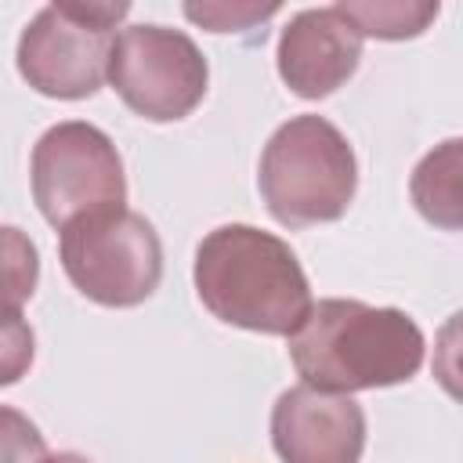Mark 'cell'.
Here are the masks:
<instances>
[{"mask_svg": "<svg viewBox=\"0 0 463 463\" xmlns=\"http://www.w3.org/2000/svg\"><path fill=\"white\" fill-rule=\"evenodd\" d=\"M268 213L286 228L340 221L358 188L351 141L322 116L286 119L260 152L257 170Z\"/></svg>", "mask_w": 463, "mask_h": 463, "instance_id": "3", "label": "cell"}, {"mask_svg": "<svg viewBox=\"0 0 463 463\" xmlns=\"http://www.w3.org/2000/svg\"><path fill=\"white\" fill-rule=\"evenodd\" d=\"M271 445L282 463H358L365 412L351 394L289 387L271 409Z\"/></svg>", "mask_w": 463, "mask_h": 463, "instance_id": "8", "label": "cell"}, {"mask_svg": "<svg viewBox=\"0 0 463 463\" xmlns=\"http://www.w3.org/2000/svg\"><path fill=\"white\" fill-rule=\"evenodd\" d=\"M192 279L213 318L264 336H293L315 304L297 253L253 224L213 228L195 250Z\"/></svg>", "mask_w": 463, "mask_h": 463, "instance_id": "1", "label": "cell"}, {"mask_svg": "<svg viewBox=\"0 0 463 463\" xmlns=\"http://www.w3.org/2000/svg\"><path fill=\"white\" fill-rule=\"evenodd\" d=\"M43 456L47 441L36 423L18 409L0 405V463H43Z\"/></svg>", "mask_w": 463, "mask_h": 463, "instance_id": "14", "label": "cell"}, {"mask_svg": "<svg viewBox=\"0 0 463 463\" xmlns=\"http://www.w3.org/2000/svg\"><path fill=\"white\" fill-rule=\"evenodd\" d=\"M33 199L54 228L90 213L123 210L127 177L112 137L83 119H65L43 130L33 148Z\"/></svg>", "mask_w": 463, "mask_h": 463, "instance_id": "6", "label": "cell"}, {"mask_svg": "<svg viewBox=\"0 0 463 463\" xmlns=\"http://www.w3.org/2000/svg\"><path fill=\"white\" fill-rule=\"evenodd\" d=\"M412 203L430 224L459 228V137H449L420 159L412 170Z\"/></svg>", "mask_w": 463, "mask_h": 463, "instance_id": "10", "label": "cell"}, {"mask_svg": "<svg viewBox=\"0 0 463 463\" xmlns=\"http://www.w3.org/2000/svg\"><path fill=\"white\" fill-rule=\"evenodd\" d=\"M130 4L61 0L36 11L18 36V72L47 98H90L109 72V47Z\"/></svg>", "mask_w": 463, "mask_h": 463, "instance_id": "4", "label": "cell"}, {"mask_svg": "<svg viewBox=\"0 0 463 463\" xmlns=\"http://www.w3.org/2000/svg\"><path fill=\"white\" fill-rule=\"evenodd\" d=\"M36 282H40L36 242L14 224H0V307L22 311V304L36 293Z\"/></svg>", "mask_w": 463, "mask_h": 463, "instance_id": "12", "label": "cell"}, {"mask_svg": "<svg viewBox=\"0 0 463 463\" xmlns=\"http://www.w3.org/2000/svg\"><path fill=\"white\" fill-rule=\"evenodd\" d=\"M105 80L123 105L152 123L184 119L206 94V58L195 40L166 25H127L112 36Z\"/></svg>", "mask_w": 463, "mask_h": 463, "instance_id": "7", "label": "cell"}, {"mask_svg": "<svg viewBox=\"0 0 463 463\" xmlns=\"http://www.w3.org/2000/svg\"><path fill=\"white\" fill-rule=\"evenodd\" d=\"M279 14V4L257 7V4H184V18L210 33H232V29H253L257 22H268Z\"/></svg>", "mask_w": 463, "mask_h": 463, "instance_id": "15", "label": "cell"}, {"mask_svg": "<svg viewBox=\"0 0 463 463\" xmlns=\"http://www.w3.org/2000/svg\"><path fill=\"white\" fill-rule=\"evenodd\" d=\"M289 358L315 391L354 394L394 387L423 365V333L398 307L329 297L311 304L289 336Z\"/></svg>", "mask_w": 463, "mask_h": 463, "instance_id": "2", "label": "cell"}, {"mask_svg": "<svg viewBox=\"0 0 463 463\" xmlns=\"http://www.w3.org/2000/svg\"><path fill=\"white\" fill-rule=\"evenodd\" d=\"M36 354V336L33 326L22 318V311L0 307V387L18 383Z\"/></svg>", "mask_w": 463, "mask_h": 463, "instance_id": "13", "label": "cell"}, {"mask_svg": "<svg viewBox=\"0 0 463 463\" xmlns=\"http://www.w3.org/2000/svg\"><path fill=\"white\" fill-rule=\"evenodd\" d=\"M362 61V36L333 7H307L279 36V76L297 98L318 101L344 87Z\"/></svg>", "mask_w": 463, "mask_h": 463, "instance_id": "9", "label": "cell"}, {"mask_svg": "<svg viewBox=\"0 0 463 463\" xmlns=\"http://www.w3.org/2000/svg\"><path fill=\"white\" fill-rule=\"evenodd\" d=\"M336 11L354 25L358 36H376V40L420 36L438 18V4H402V0L336 4Z\"/></svg>", "mask_w": 463, "mask_h": 463, "instance_id": "11", "label": "cell"}, {"mask_svg": "<svg viewBox=\"0 0 463 463\" xmlns=\"http://www.w3.org/2000/svg\"><path fill=\"white\" fill-rule=\"evenodd\" d=\"M61 268L94 304L134 307L163 279V246L156 228L134 210H105L61 228Z\"/></svg>", "mask_w": 463, "mask_h": 463, "instance_id": "5", "label": "cell"}, {"mask_svg": "<svg viewBox=\"0 0 463 463\" xmlns=\"http://www.w3.org/2000/svg\"><path fill=\"white\" fill-rule=\"evenodd\" d=\"M43 463H90V459L80 452H54V456H43Z\"/></svg>", "mask_w": 463, "mask_h": 463, "instance_id": "16", "label": "cell"}]
</instances>
